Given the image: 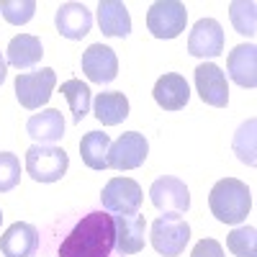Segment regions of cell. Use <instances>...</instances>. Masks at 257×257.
I'll return each instance as SVG.
<instances>
[{
	"mask_svg": "<svg viewBox=\"0 0 257 257\" xmlns=\"http://www.w3.org/2000/svg\"><path fill=\"white\" fill-rule=\"evenodd\" d=\"M26 132L36 144H54L64 137V118L57 108H44L26 121Z\"/></svg>",
	"mask_w": 257,
	"mask_h": 257,
	"instance_id": "obj_19",
	"label": "cell"
},
{
	"mask_svg": "<svg viewBox=\"0 0 257 257\" xmlns=\"http://www.w3.org/2000/svg\"><path fill=\"white\" fill-rule=\"evenodd\" d=\"M152 247L162 257H178L185 252V244L190 242V226L178 213H162L152 224Z\"/></svg>",
	"mask_w": 257,
	"mask_h": 257,
	"instance_id": "obj_4",
	"label": "cell"
},
{
	"mask_svg": "<svg viewBox=\"0 0 257 257\" xmlns=\"http://www.w3.org/2000/svg\"><path fill=\"white\" fill-rule=\"evenodd\" d=\"M226 247L237 257H257V229L254 226H237L226 237Z\"/></svg>",
	"mask_w": 257,
	"mask_h": 257,
	"instance_id": "obj_26",
	"label": "cell"
},
{
	"mask_svg": "<svg viewBox=\"0 0 257 257\" xmlns=\"http://www.w3.org/2000/svg\"><path fill=\"white\" fill-rule=\"evenodd\" d=\"M147 155H149V144H147L144 134L126 132L116 142H111L108 167H113V170H137V167L144 165Z\"/></svg>",
	"mask_w": 257,
	"mask_h": 257,
	"instance_id": "obj_8",
	"label": "cell"
},
{
	"mask_svg": "<svg viewBox=\"0 0 257 257\" xmlns=\"http://www.w3.org/2000/svg\"><path fill=\"white\" fill-rule=\"evenodd\" d=\"M0 13L8 24L13 26H24L34 18L36 13V3L34 0H0Z\"/></svg>",
	"mask_w": 257,
	"mask_h": 257,
	"instance_id": "obj_27",
	"label": "cell"
},
{
	"mask_svg": "<svg viewBox=\"0 0 257 257\" xmlns=\"http://www.w3.org/2000/svg\"><path fill=\"white\" fill-rule=\"evenodd\" d=\"M231 147H234V155H237L244 165H249V167L257 165V118H247L237 128Z\"/></svg>",
	"mask_w": 257,
	"mask_h": 257,
	"instance_id": "obj_23",
	"label": "cell"
},
{
	"mask_svg": "<svg viewBox=\"0 0 257 257\" xmlns=\"http://www.w3.org/2000/svg\"><path fill=\"white\" fill-rule=\"evenodd\" d=\"M98 26L111 39H126L132 34V16L121 0H100L98 3Z\"/></svg>",
	"mask_w": 257,
	"mask_h": 257,
	"instance_id": "obj_18",
	"label": "cell"
},
{
	"mask_svg": "<svg viewBox=\"0 0 257 257\" xmlns=\"http://www.w3.org/2000/svg\"><path fill=\"white\" fill-rule=\"evenodd\" d=\"M70 167V157L62 147L34 144L26 149V173L36 183H57Z\"/></svg>",
	"mask_w": 257,
	"mask_h": 257,
	"instance_id": "obj_3",
	"label": "cell"
},
{
	"mask_svg": "<svg viewBox=\"0 0 257 257\" xmlns=\"http://www.w3.org/2000/svg\"><path fill=\"white\" fill-rule=\"evenodd\" d=\"M113 226H116V244L113 249H118L121 254H137L144 247V231H147V221L139 213L132 216H113Z\"/></svg>",
	"mask_w": 257,
	"mask_h": 257,
	"instance_id": "obj_17",
	"label": "cell"
},
{
	"mask_svg": "<svg viewBox=\"0 0 257 257\" xmlns=\"http://www.w3.org/2000/svg\"><path fill=\"white\" fill-rule=\"evenodd\" d=\"M226 72L242 88H254L257 85V47L254 44L234 47L226 57Z\"/></svg>",
	"mask_w": 257,
	"mask_h": 257,
	"instance_id": "obj_16",
	"label": "cell"
},
{
	"mask_svg": "<svg viewBox=\"0 0 257 257\" xmlns=\"http://www.w3.org/2000/svg\"><path fill=\"white\" fill-rule=\"evenodd\" d=\"M149 198H152L155 208H160L162 213H183L190 208V193L188 185L180 178L173 175H162L152 183L149 188Z\"/></svg>",
	"mask_w": 257,
	"mask_h": 257,
	"instance_id": "obj_9",
	"label": "cell"
},
{
	"mask_svg": "<svg viewBox=\"0 0 257 257\" xmlns=\"http://www.w3.org/2000/svg\"><path fill=\"white\" fill-rule=\"evenodd\" d=\"M93 113L103 126H116L128 116V100L123 93H98L93 100Z\"/></svg>",
	"mask_w": 257,
	"mask_h": 257,
	"instance_id": "obj_21",
	"label": "cell"
},
{
	"mask_svg": "<svg viewBox=\"0 0 257 257\" xmlns=\"http://www.w3.org/2000/svg\"><path fill=\"white\" fill-rule=\"evenodd\" d=\"M8 54V64L16 70H31L34 64H39V59L44 57V47H41L39 36L34 34H18L11 39V44L6 49Z\"/></svg>",
	"mask_w": 257,
	"mask_h": 257,
	"instance_id": "obj_20",
	"label": "cell"
},
{
	"mask_svg": "<svg viewBox=\"0 0 257 257\" xmlns=\"http://www.w3.org/2000/svg\"><path fill=\"white\" fill-rule=\"evenodd\" d=\"M196 90L201 95L203 103L213 105V108H224L229 103V85H226V75L221 72L219 64L213 62H203L196 67Z\"/></svg>",
	"mask_w": 257,
	"mask_h": 257,
	"instance_id": "obj_11",
	"label": "cell"
},
{
	"mask_svg": "<svg viewBox=\"0 0 257 257\" xmlns=\"http://www.w3.org/2000/svg\"><path fill=\"white\" fill-rule=\"evenodd\" d=\"M108 149L111 137L105 132H88L80 142V157L90 170H105L108 167Z\"/></svg>",
	"mask_w": 257,
	"mask_h": 257,
	"instance_id": "obj_22",
	"label": "cell"
},
{
	"mask_svg": "<svg viewBox=\"0 0 257 257\" xmlns=\"http://www.w3.org/2000/svg\"><path fill=\"white\" fill-rule=\"evenodd\" d=\"M6 75H8V62H6L3 52H0V85L6 82Z\"/></svg>",
	"mask_w": 257,
	"mask_h": 257,
	"instance_id": "obj_30",
	"label": "cell"
},
{
	"mask_svg": "<svg viewBox=\"0 0 257 257\" xmlns=\"http://www.w3.org/2000/svg\"><path fill=\"white\" fill-rule=\"evenodd\" d=\"M152 95H155L160 108H165V111H180V108H185L188 100H190L188 80L183 75H178V72H165L155 82Z\"/></svg>",
	"mask_w": 257,
	"mask_h": 257,
	"instance_id": "obj_15",
	"label": "cell"
},
{
	"mask_svg": "<svg viewBox=\"0 0 257 257\" xmlns=\"http://www.w3.org/2000/svg\"><path fill=\"white\" fill-rule=\"evenodd\" d=\"M188 52L193 57H203V59L219 57L224 52V29L219 21L213 18L196 21V26L190 29V36H188Z\"/></svg>",
	"mask_w": 257,
	"mask_h": 257,
	"instance_id": "obj_10",
	"label": "cell"
},
{
	"mask_svg": "<svg viewBox=\"0 0 257 257\" xmlns=\"http://www.w3.org/2000/svg\"><path fill=\"white\" fill-rule=\"evenodd\" d=\"M208 206L221 224H242L252 211V193L242 180L224 178L211 188Z\"/></svg>",
	"mask_w": 257,
	"mask_h": 257,
	"instance_id": "obj_2",
	"label": "cell"
},
{
	"mask_svg": "<svg viewBox=\"0 0 257 257\" xmlns=\"http://www.w3.org/2000/svg\"><path fill=\"white\" fill-rule=\"evenodd\" d=\"M62 95L67 98V103H70V111H72L75 123H80L85 116L90 113L93 95H90V88L82 80H67V82H62Z\"/></svg>",
	"mask_w": 257,
	"mask_h": 257,
	"instance_id": "obj_24",
	"label": "cell"
},
{
	"mask_svg": "<svg viewBox=\"0 0 257 257\" xmlns=\"http://www.w3.org/2000/svg\"><path fill=\"white\" fill-rule=\"evenodd\" d=\"M190 257H224V247L216 239L206 237V239H201L196 247H193Z\"/></svg>",
	"mask_w": 257,
	"mask_h": 257,
	"instance_id": "obj_29",
	"label": "cell"
},
{
	"mask_svg": "<svg viewBox=\"0 0 257 257\" xmlns=\"http://www.w3.org/2000/svg\"><path fill=\"white\" fill-rule=\"evenodd\" d=\"M54 85H57V72L52 67H41L36 72H18V77H16V98L24 108L36 111L52 98Z\"/></svg>",
	"mask_w": 257,
	"mask_h": 257,
	"instance_id": "obj_6",
	"label": "cell"
},
{
	"mask_svg": "<svg viewBox=\"0 0 257 257\" xmlns=\"http://www.w3.org/2000/svg\"><path fill=\"white\" fill-rule=\"evenodd\" d=\"M188 11L180 0H157L147 11V29L155 39H175L185 31Z\"/></svg>",
	"mask_w": 257,
	"mask_h": 257,
	"instance_id": "obj_5",
	"label": "cell"
},
{
	"mask_svg": "<svg viewBox=\"0 0 257 257\" xmlns=\"http://www.w3.org/2000/svg\"><path fill=\"white\" fill-rule=\"evenodd\" d=\"M82 72L88 75L90 82H98V85L113 82L116 75H118L116 52L105 44H90L82 52Z\"/></svg>",
	"mask_w": 257,
	"mask_h": 257,
	"instance_id": "obj_12",
	"label": "cell"
},
{
	"mask_svg": "<svg viewBox=\"0 0 257 257\" xmlns=\"http://www.w3.org/2000/svg\"><path fill=\"white\" fill-rule=\"evenodd\" d=\"M21 180V160L11 152H0V193H8Z\"/></svg>",
	"mask_w": 257,
	"mask_h": 257,
	"instance_id": "obj_28",
	"label": "cell"
},
{
	"mask_svg": "<svg viewBox=\"0 0 257 257\" xmlns=\"http://www.w3.org/2000/svg\"><path fill=\"white\" fill-rule=\"evenodd\" d=\"M116 244L113 216L105 211H93L82 216L72 231L62 239L59 257H111Z\"/></svg>",
	"mask_w": 257,
	"mask_h": 257,
	"instance_id": "obj_1",
	"label": "cell"
},
{
	"mask_svg": "<svg viewBox=\"0 0 257 257\" xmlns=\"http://www.w3.org/2000/svg\"><path fill=\"white\" fill-rule=\"evenodd\" d=\"M229 18L237 34L249 36V39L257 34V6L252 0H234V3H229Z\"/></svg>",
	"mask_w": 257,
	"mask_h": 257,
	"instance_id": "obj_25",
	"label": "cell"
},
{
	"mask_svg": "<svg viewBox=\"0 0 257 257\" xmlns=\"http://www.w3.org/2000/svg\"><path fill=\"white\" fill-rule=\"evenodd\" d=\"M103 208L116 216H132L142 206V188L132 178H111L100 193Z\"/></svg>",
	"mask_w": 257,
	"mask_h": 257,
	"instance_id": "obj_7",
	"label": "cell"
},
{
	"mask_svg": "<svg viewBox=\"0 0 257 257\" xmlns=\"http://www.w3.org/2000/svg\"><path fill=\"white\" fill-rule=\"evenodd\" d=\"M54 24H57V31L64 39L77 41V39L90 34V29H93V13L88 11L85 3H62L57 8Z\"/></svg>",
	"mask_w": 257,
	"mask_h": 257,
	"instance_id": "obj_14",
	"label": "cell"
},
{
	"mask_svg": "<svg viewBox=\"0 0 257 257\" xmlns=\"http://www.w3.org/2000/svg\"><path fill=\"white\" fill-rule=\"evenodd\" d=\"M39 249V231L34 224L16 221L0 237V252L3 257H34Z\"/></svg>",
	"mask_w": 257,
	"mask_h": 257,
	"instance_id": "obj_13",
	"label": "cell"
},
{
	"mask_svg": "<svg viewBox=\"0 0 257 257\" xmlns=\"http://www.w3.org/2000/svg\"><path fill=\"white\" fill-rule=\"evenodd\" d=\"M0 224H3V211H0Z\"/></svg>",
	"mask_w": 257,
	"mask_h": 257,
	"instance_id": "obj_31",
	"label": "cell"
}]
</instances>
